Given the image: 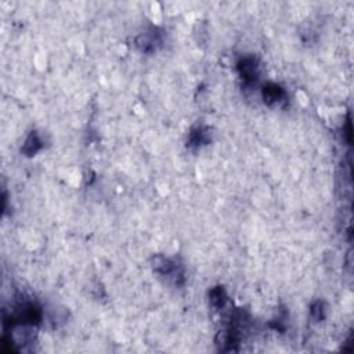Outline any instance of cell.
Returning <instances> with one entry per match:
<instances>
[{
	"label": "cell",
	"instance_id": "obj_1",
	"mask_svg": "<svg viewBox=\"0 0 354 354\" xmlns=\"http://www.w3.org/2000/svg\"><path fill=\"white\" fill-rule=\"evenodd\" d=\"M152 267L159 275H162L176 285H179L180 279L183 281V278H184L183 268L180 267V264L172 259L165 258V256H155L152 260Z\"/></svg>",
	"mask_w": 354,
	"mask_h": 354
},
{
	"label": "cell",
	"instance_id": "obj_2",
	"mask_svg": "<svg viewBox=\"0 0 354 354\" xmlns=\"http://www.w3.org/2000/svg\"><path fill=\"white\" fill-rule=\"evenodd\" d=\"M238 71L239 75L246 83H253L258 81L259 78V66L258 61L253 57H245L238 62Z\"/></svg>",
	"mask_w": 354,
	"mask_h": 354
},
{
	"label": "cell",
	"instance_id": "obj_3",
	"mask_svg": "<svg viewBox=\"0 0 354 354\" xmlns=\"http://www.w3.org/2000/svg\"><path fill=\"white\" fill-rule=\"evenodd\" d=\"M285 97V91L277 85L270 83L267 86H264L263 89V98L264 102L267 104H277V102L282 101Z\"/></svg>",
	"mask_w": 354,
	"mask_h": 354
},
{
	"label": "cell",
	"instance_id": "obj_4",
	"mask_svg": "<svg viewBox=\"0 0 354 354\" xmlns=\"http://www.w3.org/2000/svg\"><path fill=\"white\" fill-rule=\"evenodd\" d=\"M42 140L41 137L38 136V133H30V136L26 138L25 144H24V147H22V152L24 154H26L28 157H32V155H35L36 152L41 151L42 150Z\"/></svg>",
	"mask_w": 354,
	"mask_h": 354
},
{
	"label": "cell",
	"instance_id": "obj_5",
	"mask_svg": "<svg viewBox=\"0 0 354 354\" xmlns=\"http://www.w3.org/2000/svg\"><path fill=\"white\" fill-rule=\"evenodd\" d=\"M209 298H210V303H212L213 307H216V309H220V307H224V304H226V302H227V296H226V292H224V289L223 288H215L210 291V295H209Z\"/></svg>",
	"mask_w": 354,
	"mask_h": 354
},
{
	"label": "cell",
	"instance_id": "obj_6",
	"mask_svg": "<svg viewBox=\"0 0 354 354\" xmlns=\"http://www.w3.org/2000/svg\"><path fill=\"white\" fill-rule=\"evenodd\" d=\"M206 134L207 132L203 129V127H197V129H194V130L190 133V141H188V144H190V146H194V147H199V146H202V144H205V143L207 141Z\"/></svg>",
	"mask_w": 354,
	"mask_h": 354
},
{
	"label": "cell",
	"instance_id": "obj_7",
	"mask_svg": "<svg viewBox=\"0 0 354 354\" xmlns=\"http://www.w3.org/2000/svg\"><path fill=\"white\" fill-rule=\"evenodd\" d=\"M311 315H313L315 320L321 318V315H323V304L320 303V302L313 306V310H311Z\"/></svg>",
	"mask_w": 354,
	"mask_h": 354
}]
</instances>
